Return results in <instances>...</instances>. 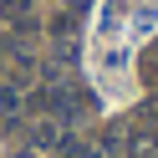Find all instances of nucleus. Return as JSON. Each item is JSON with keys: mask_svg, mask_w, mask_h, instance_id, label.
<instances>
[{"mask_svg": "<svg viewBox=\"0 0 158 158\" xmlns=\"http://www.w3.org/2000/svg\"><path fill=\"white\" fill-rule=\"evenodd\" d=\"M10 158H36V153H31V148H21V153H10Z\"/></svg>", "mask_w": 158, "mask_h": 158, "instance_id": "0eeeda50", "label": "nucleus"}, {"mask_svg": "<svg viewBox=\"0 0 158 158\" xmlns=\"http://www.w3.org/2000/svg\"><path fill=\"white\" fill-rule=\"evenodd\" d=\"M15 102H21V97H15V87H0V112H15Z\"/></svg>", "mask_w": 158, "mask_h": 158, "instance_id": "39448f33", "label": "nucleus"}, {"mask_svg": "<svg viewBox=\"0 0 158 158\" xmlns=\"http://www.w3.org/2000/svg\"><path fill=\"white\" fill-rule=\"evenodd\" d=\"M143 117H148V123H158V92H153V97L143 102Z\"/></svg>", "mask_w": 158, "mask_h": 158, "instance_id": "423d86ee", "label": "nucleus"}, {"mask_svg": "<svg viewBox=\"0 0 158 158\" xmlns=\"http://www.w3.org/2000/svg\"><path fill=\"white\" fill-rule=\"evenodd\" d=\"M138 72H143V82H148V87H158V46L143 56V66H138Z\"/></svg>", "mask_w": 158, "mask_h": 158, "instance_id": "20e7f679", "label": "nucleus"}, {"mask_svg": "<svg viewBox=\"0 0 158 158\" xmlns=\"http://www.w3.org/2000/svg\"><path fill=\"white\" fill-rule=\"evenodd\" d=\"M31 143H36V148H51V143H61V138H56L51 123H41V127H31Z\"/></svg>", "mask_w": 158, "mask_h": 158, "instance_id": "7ed1b4c3", "label": "nucleus"}, {"mask_svg": "<svg viewBox=\"0 0 158 158\" xmlns=\"http://www.w3.org/2000/svg\"><path fill=\"white\" fill-rule=\"evenodd\" d=\"M56 148H61V158H97V148L87 143V138H61Z\"/></svg>", "mask_w": 158, "mask_h": 158, "instance_id": "f03ea898", "label": "nucleus"}, {"mask_svg": "<svg viewBox=\"0 0 158 158\" xmlns=\"http://www.w3.org/2000/svg\"><path fill=\"white\" fill-rule=\"evenodd\" d=\"M127 148H133V158H158V123H143Z\"/></svg>", "mask_w": 158, "mask_h": 158, "instance_id": "f257e3e1", "label": "nucleus"}]
</instances>
